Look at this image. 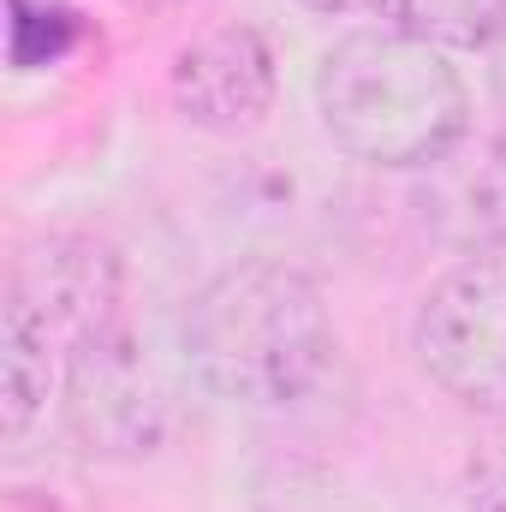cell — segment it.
<instances>
[{
  "label": "cell",
  "mask_w": 506,
  "mask_h": 512,
  "mask_svg": "<svg viewBox=\"0 0 506 512\" xmlns=\"http://www.w3.org/2000/svg\"><path fill=\"white\" fill-rule=\"evenodd\" d=\"M185 358L215 399L256 411L298 405L334 364L322 286L280 256L221 268L185 310Z\"/></svg>",
  "instance_id": "obj_1"
},
{
  "label": "cell",
  "mask_w": 506,
  "mask_h": 512,
  "mask_svg": "<svg viewBox=\"0 0 506 512\" xmlns=\"http://www.w3.org/2000/svg\"><path fill=\"white\" fill-rule=\"evenodd\" d=\"M274 48L256 24H221L173 60V102L209 131H245L274 108Z\"/></svg>",
  "instance_id": "obj_7"
},
{
  "label": "cell",
  "mask_w": 506,
  "mask_h": 512,
  "mask_svg": "<svg viewBox=\"0 0 506 512\" xmlns=\"http://www.w3.org/2000/svg\"><path fill=\"white\" fill-rule=\"evenodd\" d=\"M316 108L328 137L370 167H429L471 131L465 78L441 48L387 30H352L322 54Z\"/></svg>",
  "instance_id": "obj_2"
},
{
  "label": "cell",
  "mask_w": 506,
  "mask_h": 512,
  "mask_svg": "<svg viewBox=\"0 0 506 512\" xmlns=\"http://www.w3.org/2000/svg\"><path fill=\"white\" fill-rule=\"evenodd\" d=\"M417 221L459 256L506 251V131H465L447 155L417 167Z\"/></svg>",
  "instance_id": "obj_5"
},
{
  "label": "cell",
  "mask_w": 506,
  "mask_h": 512,
  "mask_svg": "<svg viewBox=\"0 0 506 512\" xmlns=\"http://www.w3.org/2000/svg\"><path fill=\"white\" fill-rule=\"evenodd\" d=\"M495 90H501V102H506V42L495 48Z\"/></svg>",
  "instance_id": "obj_14"
},
{
  "label": "cell",
  "mask_w": 506,
  "mask_h": 512,
  "mask_svg": "<svg viewBox=\"0 0 506 512\" xmlns=\"http://www.w3.org/2000/svg\"><path fill=\"white\" fill-rule=\"evenodd\" d=\"M48 382H54V334L48 322L6 292L0 310V435L18 441L36 411L48 405Z\"/></svg>",
  "instance_id": "obj_8"
},
{
  "label": "cell",
  "mask_w": 506,
  "mask_h": 512,
  "mask_svg": "<svg viewBox=\"0 0 506 512\" xmlns=\"http://www.w3.org/2000/svg\"><path fill=\"white\" fill-rule=\"evenodd\" d=\"M310 12H328V18H364V12H387L393 0H298Z\"/></svg>",
  "instance_id": "obj_12"
},
{
  "label": "cell",
  "mask_w": 506,
  "mask_h": 512,
  "mask_svg": "<svg viewBox=\"0 0 506 512\" xmlns=\"http://www.w3.org/2000/svg\"><path fill=\"white\" fill-rule=\"evenodd\" d=\"M417 364L471 411H506V256L453 262L417 304Z\"/></svg>",
  "instance_id": "obj_3"
},
{
  "label": "cell",
  "mask_w": 506,
  "mask_h": 512,
  "mask_svg": "<svg viewBox=\"0 0 506 512\" xmlns=\"http://www.w3.org/2000/svg\"><path fill=\"white\" fill-rule=\"evenodd\" d=\"M471 512H506V459H489L471 483Z\"/></svg>",
  "instance_id": "obj_11"
},
{
  "label": "cell",
  "mask_w": 506,
  "mask_h": 512,
  "mask_svg": "<svg viewBox=\"0 0 506 512\" xmlns=\"http://www.w3.org/2000/svg\"><path fill=\"white\" fill-rule=\"evenodd\" d=\"M12 298H24L48 322L54 346L72 352L78 340L120 322V256L84 233H54L36 251H24Z\"/></svg>",
  "instance_id": "obj_6"
},
{
  "label": "cell",
  "mask_w": 506,
  "mask_h": 512,
  "mask_svg": "<svg viewBox=\"0 0 506 512\" xmlns=\"http://www.w3.org/2000/svg\"><path fill=\"white\" fill-rule=\"evenodd\" d=\"M137 12H173V6H191V0H126Z\"/></svg>",
  "instance_id": "obj_13"
},
{
  "label": "cell",
  "mask_w": 506,
  "mask_h": 512,
  "mask_svg": "<svg viewBox=\"0 0 506 512\" xmlns=\"http://www.w3.org/2000/svg\"><path fill=\"white\" fill-rule=\"evenodd\" d=\"M393 24L441 54L465 48H501L506 42V0H393Z\"/></svg>",
  "instance_id": "obj_9"
},
{
  "label": "cell",
  "mask_w": 506,
  "mask_h": 512,
  "mask_svg": "<svg viewBox=\"0 0 506 512\" xmlns=\"http://www.w3.org/2000/svg\"><path fill=\"white\" fill-rule=\"evenodd\" d=\"M78 12L60 6V0H12V18H6V48H12V66L30 72V66H54L72 42H78Z\"/></svg>",
  "instance_id": "obj_10"
},
{
  "label": "cell",
  "mask_w": 506,
  "mask_h": 512,
  "mask_svg": "<svg viewBox=\"0 0 506 512\" xmlns=\"http://www.w3.org/2000/svg\"><path fill=\"white\" fill-rule=\"evenodd\" d=\"M66 429L96 459H143L167 435V387L126 322L66 352Z\"/></svg>",
  "instance_id": "obj_4"
}]
</instances>
